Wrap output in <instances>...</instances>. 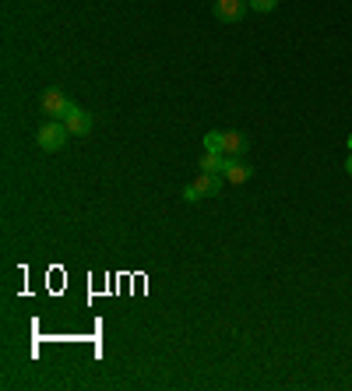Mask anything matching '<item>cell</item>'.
Here are the masks:
<instances>
[{
  "instance_id": "cell-1",
  "label": "cell",
  "mask_w": 352,
  "mask_h": 391,
  "mask_svg": "<svg viewBox=\"0 0 352 391\" xmlns=\"http://www.w3.org/2000/svg\"><path fill=\"white\" fill-rule=\"evenodd\" d=\"M67 138H71V131H67L64 120H46V124L36 131V141H39L43 152H60V148L67 145Z\"/></svg>"
},
{
  "instance_id": "cell-2",
  "label": "cell",
  "mask_w": 352,
  "mask_h": 391,
  "mask_svg": "<svg viewBox=\"0 0 352 391\" xmlns=\"http://www.w3.org/2000/svg\"><path fill=\"white\" fill-rule=\"evenodd\" d=\"M247 0H215V8H211V15L219 18V22H226V25H240L243 22V15H247Z\"/></svg>"
},
{
  "instance_id": "cell-3",
  "label": "cell",
  "mask_w": 352,
  "mask_h": 391,
  "mask_svg": "<svg viewBox=\"0 0 352 391\" xmlns=\"http://www.w3.org/2000/svg\"><path fill=\"white\" fill-rule=\"evenodd\" d=\"M43 113L50 117V120H64L67 117V110H71V99L60 92V89H50V92H43Z\"/></svg>"
},
{
  "instance_id": "cell-4",
  "label": "cell",
  "mask_w": 352,
  "mask_h": 391,
  "mask_svg": "<svg viewBox=\"0 0 352 391\" xmlns=\"http://www.w3.org/2000/svg\"><path fill=\"white\" fill-rule=\"evenodd\" d=\"M64 124H67V131H71V134H78V138L92 134V113H89V110H82V106H74V103H71V110H67Z\"/></svg>"
},
{
  "instance_id": "cell-5",
  "label": "cell",
  "mask_w": 352,
  "mask_h": 391,
  "mask_svg": "<svg viewBox=\"0 0 352 391\" xmlns=\"http://www.w3.org/2000/svg\"><path fill=\"white\" fill-rule=\"evenodd\" d=\"M222 177H226L229 184H247V180L254 177V169H250L247 162H240V155H226V166H222Z\"/></svg>"
},
{
  "instance_id": "cell-6",
  "label": "cell",
  "mask_w": 352,
  "mask_h": 391,
  "mask_svg": "<svg viewBox=\"0 0 352 391\" xmlns=\"http://www.w3.org/2000/svg\"><path fill=\"white\" fill-rule=\"evenodd\" d=\"M222 173H197V180H194V191L201 194V198H215L219 191H222Z\"/></svg>"
},
{
  "instance_id": "cell-7",
  "label": "cell",
  "mask_w": 352,
  "mask_h": 391,
  "mask_svg": "<svg viewBox=\"0 0 352 391\" xmlns=\"http://www.w3.org/2000/svg\"><path fill=\"white\" fill-rule=\"evenodd\" d=\"M247 138L240 131H222V155H243L247 152Z\"/></svg>"
},
{
  "instance_id": "cell-8",
  "label": "cell",
  "mask_w": 352,
  "mask_h": 391,
  "mask_svg": "<svg viewBox=\"0 0 352 391\" xmlns=\"http://www.w3.org/2000/svg\"><path fill=\"white\" fill-rule=\"evenodd\" d=\"M222 166H226V155L222 152H204L201 155V173H222Z\"/></svg>"
},
{
  "instance_id": "cell-9",
  "label": "cell",
  "mask_w": 352,
  "mask_h": 391,
  "mask_svg": "<svg viewBox=\"0 0 352 391\" xmlns=\"http://www.w3.org/2000/svg\"><path fill=\"white\" fill-rule=\"evenodd\" d=\"M204 152H222V134H219V131H208V134H204Z\"/></svg>"
},
{
  "instance_id": "cell-10",
  "label": "cell",
  "mask_w": 352,
  "mask_h": 391,
  "mask_svg": "<svg viewBox=\"0 0 352 391\" xmlns=\"http://www.w3.org/2000/svg\"><path fill=\"white\" fill-rule=\"evenodd\" d=\"M247 4H250V11L268 15V11H275V8H278V0H247Z\"/></svg>"
},
{
  "instance_id": "cell-11",
  "label": "cell",
  "mask_w": 352,
  "mask_h": 391,
  "mask_svg": "<svg viewBox=\"0 0 352 391\" xmlns=\"http://www.w3.org/2000/svg\"><path fill=\"white\" fill-rule=\"evenodd\" d=\"M183 201H187V205H194V201H201V194L194 191V184H187V187H183Z\"/></svg>"
},
{
  "instance_id": "cell-12",
  "label": "cell",
  "mask_w": 352,
  "mask_h": 391,
  "mask_svg": "<svg viewBox=\"0 0 352 391\" xmlns=\"http://www.w3.org/2000/svg\"><path fill=\"white\" fill-rule=\"evenodd\" d=\"M345 169H348V173H352V155H348V162H345Z\"/></svg>"
},
{
  "instance_id": "cell-13",
  "label": "cell",
  "mask_w": 352,
  "mask_h": 391,
  "mask_svg": "<svg viewBox=\"0 0 352 391\" xmlns=\"http://www.w3.org/2000/svg\"><path fill=\"white\" fill-rule=\"evenodd\" d=\"M348 148H352V134H348Z\"/></svg>"
}]
</instances>
